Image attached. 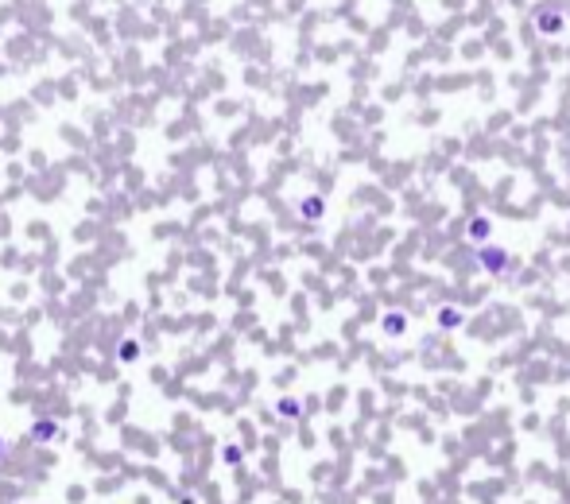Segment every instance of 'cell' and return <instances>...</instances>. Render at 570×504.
Returning a JSON list of instances; mask_svg holds the SVG:
<instances>
[{"label":"cell","mask_w":570,"mask_h":504,"mask_svg":"<svg viewBox=\"0 0 570 504\" xmlns=\"http://www.w3.org/2000/svg\"><path fill=\"white\" fill-rule=\"evenodd\" d=\"M62 427L55 423V419H39V423H31V431H28V439L35 442V446H47V442H59L62 439Z\"/></svg>","instance_id":"6da1fadb"},{"label":"cell","mask_w":570,"mask_h":504,"mask_svg":"<svg viewBox=\"0 0 570 504\" xmlns=\"http://www.w3.org/2000/svg\"><path fill=\"white\" fill-rule=\"evenodd\" d=\"M8 461V442H4V435H0V466Z\"/></svg>","instance_id":"7a4b0ae2"}]
</instances>
